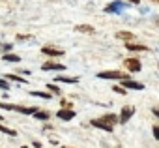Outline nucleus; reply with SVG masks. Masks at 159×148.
Returning <instances> with one entry per match:
<instances>
[{
	"instance_id": "f257e3e1",
	"label": "nucleus",
	"mask_w": 159,
	"mask_h": 148,
	"mask_svg": "<svg viewBox=\"0 0 159 148\" xmlns=\"http://www.w3.org/2000/svg\"><path fill=\"white\" fill-rule=\"evenodd\" d=\"M98 79H116V81H122V79H129V75L124 73V71H120V69H111V71H99Z\"/></svg>"
},
{
	"instance_id": "f03ea898",
	"label": "nucleus",
	"mask_w": 159,
	"mask_h": 148,
	"mask_svg": "<svg viewBox=\"0 0 159 148\" xmlns=\"http://www.w3.org/2000/svg\"><path fill=\"white\" fill-rule=\"evenodd\" d=\"M124 66H125L129 71H133V73H137V71L142 69V64H140L139 58H125V60H124Z\"/></svg>"
},
{
	"instance_id": "7ed1b4c3",
	"label": "nucleus",
	"mask_w": 159,
	"mask_h": 148,
	"mask_svg": "<svg viewBox=\"0 0 159 148\" xmlns=\"http://www.w3.org/2000/svg\"><path fill=\"white\" fill-rule=\"evenodd\" d=\"M135 114V107H131V105H125V107H122V111H120V124H125V122H129V118Z\"/></svg>"
},
{
	"instance_id": "20e7f679",
	"label": "nucleus",
	"mask_w": 159,
	"mask_h": 148,
	"mask_svg": "<svg viewBox=\"0 0 159 148\" xmlns=\"http://www.w3.org/2000/svg\"><path fill=\"white\" fill-rule=\"evenodd\" d=\"M41 69L43 71H64L66 66L58 64V62H45V64H41Z\"/></svg>"
},
{
	"instance_id": "39448f33",
	"label": "nucleus",
	"mask_w": 159,
	"mask_h": 148,
	"mask_svg": "<svg viewBox=\"0 0 159 148\" xmlns=\"http://www.w3.org/2000/svg\"><path fill=\"white\" fill-rule=\"evenodd\" d=\"M90 124L94 126V127H98V129H105V131H112L114 129V126H111V124H107L105 120H101V118H94V120H90Z\"/></svg>"
},
{
	"instance_id": "423d86ee",
	"label": "nucleus",
	"mask_w": 159,
	"mask_h": 148,
	"mask_svg": "<svg viewBox=\"0 0 159 148\" xmlns=\"http://www.w3.org/2000/svg\"><path fill=\"white\" fill-rule=\"evenodd\" d=\"M122 86L124 88H129V90H144V85L142 83L131 81V79H122Z\"/></svg>"
},
{
	"instance_id": "0eeeda50",
	"label": "nucleus",
	"mask_w": 159,
	"mask_h": 148,
	"mask_svg": "<svg viewBox=\"0 0 159 148\" xmlns=\"http://www.w3.org/2000/svg\"><path fill=\"white\" fill-rule=\"evenodd\" d=\"M56 116H58L60 120H64V122H69V120L75 118V111H73V109H60V111L56 113Z\"/></svg>"
},
{
	"instance_id": "6e6552de",
	"label": "nucleus",
	"mask_w": 159,
	"mask_h": 148,
	"mask_svg": "<svg viewBox=\"0 0 159 148\" xmlns=\"http://www.w3.org/2000/svg\"><path fill=\"white\" fill-rule=\"evenodd\" d=\"M41 53L47 56H62L64 54L62 49H54V47H41Z\"/></svg>"
},
{
	"instance_id": "1a4fd4ad",
	"label": "nucleus",
	"mask_w": 159,
	"mask_h": 148,
	"mask_svg": "<svg viewBox=\"0 0 159 148\" xmlns=\"http://www.w3.org/2000/svg\"><path fill=\"white\" fill-rule=\"evenodd\" d=\"M13 111L15 113H21V114H34L38 111V107H23V105H13Z\"/></svg>"
},
{
	"instance_id": "9d476101",
	"label": "nucleus",
	"mask_w": 159,
	"mask_h": 148,
	"mask_svg": "<svg viewBox=\"0 0 159 148\" xmlns=\"http://www.w3.org/2000/svg\"><path fill=\"white\" fill-rule=\"evenodd\" d=\"M101 120H105L107 124H111V126H114V124H120V116L118 114H112V113H109V114H103L101 116Z\"/></svg>"
},
{
	"instance_id": "9b49d317",
	"label": "nucleus",
	"mask_w": 159,
	"mask_h": 148,
	"mask_svg": "<svg viewBox=\"0 0 159 148\" xmlns=\"http://www.w3.org/2000/svg\"><path fill=\"white\" fill-rule=\"evenodd\" d=\"M127 51H133V53H142V51H148L146 45H140V43H127L125 45Z\"/></svg>"
},
{
	"instance_id": "f8f14e48",
	"label": "nucleus",
	"mask_w": 159,
	"mask_h": 148,
	"mask_svg": "<svg viewBox=\"0 0 159 148\" xmlns=\"http://www.w3.org/2000/svg\"><path fill=\"white\" fill-rule=\"evenodd\" d=\"M75 32H81V34H94L96 30H94V26H90V25H77V26H75Z\"/></svg>"
},
{
	"instance_id": "ddd939ff",
	"label": "nucleus",
	"mask_w": 159,
	"mask_h": 148,
	"mask_svg": "<svg viewBox=\"0 0 159 148\" xmlns=\"http://www.w3.org/2000/svg\"><path fill=\"white\" fill-rule=\"evenodd\" d=\"M116 38L118 39H124V41H131V39H135V34L133 32H127V30H122V32H116Z\"/></svg>"
},
{
	"instance_id": "4468645a",
	"label": "nucleus",
	"mask_w": 159,
	"mask_h": 148,
	"mask_svg": "<svg viewBox=\"0 0 159 148\" xmlns=\"http://www.w3.org/2000/svg\"><path fill=\"white\" fill-rule=\"evenodd\" d=\"M56 83H67V85H77L79 77H56Z\"/></svg>"
},
{
	"instance_id": "2eb2a0df",
	"label": "nucleus",
	"mask_w": 159,
	"mask_h": 148,
	"mask_svg": "<svg viewBox=\"0 0 159 148\" xmlns=\"http://www.w3.org/2000/svg\"><path fill=\"white\" fill-rule=\"evenodd\" d=\"M34 118H38V120H49V118H51V113H49V111H39V109H38V111L34 113Z\"/></svg>"
},
{
	"instance_id": "dca6fc26",
	"label": "nucleus",
	"mask_w": 159,
	"mask_h": 148,
	"mask_svg": "<svg viewBox=\"0 0 159 148\" xmlns=\"http://www.w3.org/2000/svg\"><path fill=\"white\" fill-rule=\"evenodd\" d=\"M4 77H6L8 81H17V83H23V85L26 83V79H25V77H19V75H15V73H6Z\"/></svg>"
},
{
	"instance_id": "f3484780",
	"label": "nucleus",
	"mask_w": 159,
	"mask_h": 148,
	"mask_svg": "<svg viewBox=\"0 0 159 148\" xmlns=\"http://www.w3.org/2000/svg\"><path fill=\"white\" fill-rule=\"evenodd\" d=\"M2 60H4V62H21V56L6 53V54H2Z\"/></svg>"
},
{
	"instance_id": "a211bd4d",
	"label": "nucleus",
	"mask_w": 159,
	"mask_h": 148,
	"mask_svg": "<svg viewBox=\"0 0 159 148\" xmlns=\"http://www.w3.org/2000/svg\"><path fill=\"white\" fill-rule=\"evenodd\" d=\"M30 94L36 96V98H41V99H51V94H49V92H38V90H32Z\"/></svg>"
},
{
	"instance_id": "6ab92c4d",
	"label": "nucleus",
	"mask_w": 159,
	"mask_h": 148,
	"mask_svg": "<svg viewBox=\"0 0 159 148\" xmlns=\"http://www.w3.org/2000/svg\"><path fill=\"white\" fill-rule=\"evenodd\" d=\"M0 131L6 133V135H11V137H17V131H15V129H10V127H6V126H2V124H0Z\"/></svg>"
},
{
	"instance_id": "aec40b11",
	"label": "nucleus",
	"mask_w": 159,
	"mask_h": 148,
	"mask_svg": "<svg viewBox=\"0 0 159 148\" xmlns=\"http://www.w3.org/2000/svg\"><path fill=\"white\" fill-rule=\"evenodd\" d=\"M112 90H114L116 94H120V96H125V94H127V88H124L122 85H116V86H112Z\"/></svg>"
},
{
	"instance_id": "412c9836",
	"label": "nucleus",
	"mask_w": 159,
	"mask_h": 148,
	"mask_svg": "<svg viewBox=\"0 0 159 148\" xmlns=\"http://www.w3.org/2000/svg\"><path fill=\"white\" fill-rule=\"evenodd\" d=\"M47 88H49V90H51V92H54V94H58V96H60V94H62V90H60V88H58V86H56V85H47Z\"/></svg>"
},
{
	"instance_id": "4be33fe9",
	"label": "nucleus",
	"mask_w": 159,
	"mask_h": 148,
	"mask_svg": "<svg viewBox=\"0 0 159 148\" xmlns=\"http://www.w3.org/2000/svg\"><path fill=\"white\" fill-rule=\"evenodd\" d=\"M10 51H11V45H10V43L0 45V53H4V54H6V53H10Z\"/></svg>"
},
{
	"instance_id": "5701e85b",
	"label": "nucleus",
	"mask_w": 159,
	"mask_h": 148,
	"mask_svg": "<svg viewBox=\"0 0 159 148\" xmlns=\"http://www.w3.org/2000/svg\"><path fill=\"white\" fill-rule=\"evenodd\" d=\"M0 88H4V90H8V88H10L8 81H4V79H0Z\"/></svg>"
},
{
	"instance_id": "b1692460",
	"label": "nucleus",
	"mask_w": 159,
	"mask_h": 148,
	"mask_svg": "<svg viewBox=\"0 0 159 148\" xmlns=\"http://www.w3.org/2000/svg\"><path fill=\"white\" fill-rule=\"evenodd\" d=\"M153 137L159 141V126H153Z\"/></svg>"
},
{
	"instance_id": "393cba45",
	"label": "nucleus",
	"mask_w": 159,
	"mask_h": 148,
	"mask_svg": "<svg viewBox=\"0 0 159 148\" xmlns=\"http://www.w3.org/2000/svg\"><path fill=\"white\" fill-rule=\"evenodd\" d=\"M125 2H129V4H139L140 0H125Z\"/></svg>"
},
{
	"instance_id": "a878e982",
	"label": "nucleus",
	"mask_w": 159,
	"mask_h": 148,
	"mask_svg": "<svg viewBox=\"0 0 159 148\" xmlns=\"http://www.w3.org/2000/svg\"><path fill=\"white\" fill-rule=\"evenodd\" d=\"M152 113H153V114H155V116L159 118V109H152Z\"/></svg>"
},
{
	"instance_id": "bb28decb",
	"label": "nucleus",
	"mask_w": 159,
	"mask_h": 148,
	"mask_svg": "<svg viewBox=\"0 0 159 148\" xmlns=\"http://www.w3.org/2000/svg\"><path fill=\"white\" fill-rule=\"evenodd\" d=\"M150 2H157V4H159V0H150Z\"/></svg>"
},
{
	"instance_id": "cd10ccee",
	"label": "nucleus",
	"mask_w": 159,
	"mask_h": 148,
	"mask_svg": "<svg viewBox=\"0 0 159 148\" xmlns=\"http://www.w3.org/2000/svg\"><path fill=\"white\" fill-rule=\"evenodd\" d=\"M2 120H4V118H2V114H0V122H2Z\"/></svg>"
},
{
	"instance_id": "c85d7f7f",
	"label": "nucleus",
	"mask_w": 159,
	"mask_h": 148,
	"mask_svg": "<svg viewBox=\"0 0 159 148\" xmlns=\"http://www.w3.org/2000/svg\"><path fill=\"white\" fill-rule=\"evenodd\" d=\"M23 148H28V146H23Z\"/></svg>"
},
{
	"instance_id": "c756f323",
	"label": "nucleus",
	"mask_w": 159,
	"mask_h": 148,
	"mask_svg": "<svg viewBox=\"0 0 159 148\" xmlns=\"http://www.w3.org/2000/svg\"><path fill=\"white\" fill-rule=\"evenodd\" d=\"M157 67H159V64H157Z\"/></svg>"
}]
</instances>
